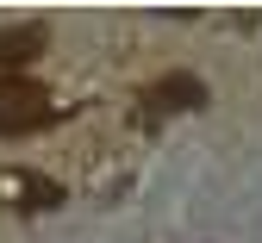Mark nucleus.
Instances as JSON below:
<instances>
[{
    "label": "nucleus",
    "instance_id": "obj_1",
    "mask_svg": "<svg viewBox=\"0 0 262 243\" xmlns=\"http://www.w3.org/2000/svg\"><path fill=\"white\" fill-rule=\"evenodd\" d=\"M50 119V94L25 75H0V137H25Z\"/></svg>",
    "mask_w": 262,
    "mask_h": 243
},
{
    "label": "nucleus",
    "instance_id": "obj_2",
    "mask_svg": "<svg viewBox=\"0 0 262 243\" xmlns=\"http://www.w3.org/2000/svg\"><path fill=\"white\" fill-rule=\"evenodd\" d=\"M150 106H156V113H175V106L193 113V106H206V87L193 81V75H162V81L150 87Z\"/></svg>",
    "mask_w": 262,
    "mask_h": 243
},
{
    "label": "nucleus",
    "instance_id": "obj_3",
    "mask_svg": "<svg viewBox=\"0 0 262 243\" xmlns=\"http://www.w3.org/2000/svg\"><path fill=\"white\" fill-rule=\"evenodd\" d=\"M0 193H19L13 206H56V200H62L56 181H44V175H19V168H7V175H0Z\"/></svg>",
    "mask_w": 262,
    "mask_h": 243
},
{
    "label": "nucleus",
    "instance_id": "obj_4",
    "mask_svg": "<svg viewBox=\"0 0 262 243\" xmlns=\"http://www.w3.org/2000/svg\"><path fill=\"white\" fill-rule=\"evenodd\" d=\"M38 50H44V31H38V25H13V31H0V69H25Z\"/></svg>",
    "mask_w": 262,
    "mask_h": 243
}]
</instances>
